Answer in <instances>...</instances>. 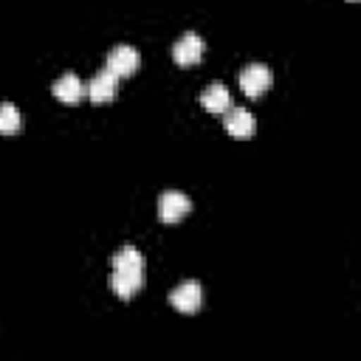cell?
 Here are the masks:
<instances>
[{
	"label": "cell",
	"instance_id": "obj_5",
	"mask_svg": "<svg viewBox=\"0 0 361 361\" xmlns=\"http://www.w3.org/2000/svg\"><path fill=\"white\" fill-rule=\"evenodd\" d=\"M189 209H192V200L183 192H178V189H166L158 197V217L164 223H178L180 217L189 214Z\"/></svg>",
	"mask_w": 361,
	"mask_h": 361
},
{
	"label": "cell",
	"instance_id": "obj_11",
	"mask_svg": "<svg viewBox=\"0 0 361 361\" xmlns=\"http://www.w3.org/2000/svg\"><path fill=\"white\" fill-rule=\"evenodd\" d=\"M20 124H23L20 110H17L11 102H3V104H0V133L11 135V133H17V130H20Z\"/></svg>",
	"mask_w": 361,
	"mask_h": 361
},
{
	"label": "cell",
	"instance_id": "obj_8",
	"mask_svg": "<svg viewBox=\"0 0 361 361\" xmlns=\"http://www.w3.org/2000/svg\"><path fill=\"white\" fill-rule=\"evenodd\" d=\"M223 116H226V133H228L231 138L245 141V138L254 135L257 121H254V116H251L245 107H228Z\"/></svg>",
	"mask_w": 361,
	"mask_h": 361
},
{
	"label": "cell",
	"instance_id": "obj_7",
	"mask_svg": "<svg viewBox=\"0 0 361 361\" xmlns=\"http://www.w3.org/2000/svg\"><path fill=\"white\" fill-rule=\"evenodd\" d=\"M85 93H87V96H90V102H96V104L113 102V99H116V93H118V76H116V73H110V71L104 68V71H99V73L85 85Z\"/></svg>",
	"mask_w": 361,
	"mask_h": 361
},
{
	"label": "cell",
	"instance_id": "obj_3",
	"mask_svg": "<svg viewBox=\"0 0 361 361\" xmlns=\"http://www.w3.org/2000/svg\"><path fill=\"white\" fill-rule=\"evenodd\" d=\"M169 305L175 310H180V313H197L200 305H203V288H200V282L197 279H186V282L175 285L172 293H169Z\"/></svg>",
	"mask_w": 361,
	"mask_h": 361
},
{
	"label": "cell",
	"instance_id": "obj_6",
	"mask_svg": "<svg viewBox=\"0 0 361 361\" xmlns=\"http://www.w3.org/2000/svg\"><path fill=\"white\" fill-rule=\"evenodd\" d=\"M203 39L195 34V31H186V34H180L178 39H175V45H172V59L178 62V65H195V62H200L203 59Z\"/></svg>",
	"mask_w": 361,
	"mask_h": 361
},
{
	"label": "cell",
	"instance_id": "obj_10",
	"mask_svg": "<svg viewBox=\"0 0 361 361\" xmlns=\"http://www.w3.org/2000/svg\"><path fill=\"white\" fill-rule=\"evenodd\" d=\"M200 104H203L209 113L223 116V113L231 107V96H228V90H226L223 82H212V85L200 93Z\"/></svg>",
	"mask_w": 361,
	"mask_h": 361
},
{
	"label": "cell",
	"instance_id": "obj_9",
	"mask_svg": "<svg viewBox=\"0 0 361 361\" xmlns=\"http://www.w3.org/2000/svg\"><path fill=\"white\" fill-rule=\"evenodd\" d=\"M51 93H54L59 102H65V104H76V102L85 96V85H82V79H79L76 73H62V76L54 82Z\"/></svg>",
	"mask_w": 361,
	"mask_h": 361
},
{
	"label": "cell",
	"instance_id": "obj_1",
	"mask_svg": "<svg viewBox=\"0 0 361 361\" xmlns=\"http://www.w3.org/2000/svg\"><path fill=\"white\" fill-rule=\"evenodd\" d=\"M144 254L135 245H121L110 257V290L118 299H133L144 288Z\"/></svg>",
	"mask_w": 361,
	"mask_h": 361
},
{
	"label": "cell",
	"instance_id": "obj_2",
	"mask_svg": "<svg viewBox=\"0 0 361 361\" xmlns=\"http://www.w3.org/2000/svg\"><path fill=\"white\" fill-rule=\"evenodd\" d=\"M268 87H271V68H265L262 62H251L240 71V90L248 99H259Z\"/></svg>",
	"mask_w": 361,
	"mask_h": 361
},
{
	"label": "cell",
	"instance_id": "obj_4",
	"mask_svg": "<svg viewBox=\"0 0 361 361\" xmlns=\"http://www.w3.org/2000/svg\"><path fill=\"white\" fill-rule=\"evenodd\" d=\"M104 68H107L110 73H116L118 79H121V76H133V73L141 68V54H138L135 48H130V45H116V48L107 54Z\"/></svg>",
	"mask_w": 361,
	"mask_h": 361
}]
</instances>
